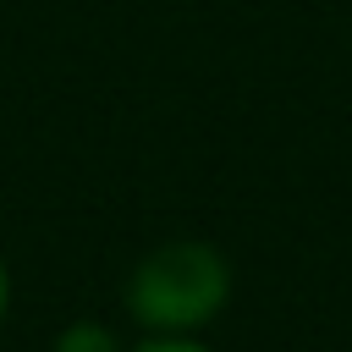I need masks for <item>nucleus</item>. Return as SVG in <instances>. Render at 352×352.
<instances>
[{
    "mask_svg": "<svg viewBox=\"0 0 352 352\" xmlns=\"http://www.w3.org/2000/svg\"><path fill=\"white\" fill-rule=\"evenodd\" d=\"M231 258L204 236L154 242L121 280V314L138 336H204L231 308Z\"/></svg>",
    "mask_w": 352,
    "mask_h": 352,
    "instance_id": "1",
    "label": "nucleus"
},
{
    "mask_svg": "<svg viewBox=\"0 0 352 352\" xmlns=\"http://www.w3.org/2000/svg\"><path fill=\"white\" fill-rule=\"evenodd\" d=\"M11 324V264H6V253H0V330Z\"/></svg>",
    "mask_w": 352,
    "mask_h": 352,
    "instance_id": "4",
    "label": "nucleus"
},
{
    "mask_svg": "<svg viewBox=\"0 0 352 352\" xmlns=\"http://www.w3.org/2000/svg\"><path fill=\"white\" fill-rule=\"evenodd\" d=\"M126 352H214L204 336H138L126 341Z\"/></svg>",
    "mask_w": 352,
    "mask_h": 352,
    "instance_id": "3",
    "label": "nucleus"
},
{
    "mask_svg": "<svg viewBox=\"0 0 352 352\" xmlns=\"http://www.w3.org/2000/svg\"><path fill=\"white\" fill-rule=\"evenodd\" d=\"M50 352H126V336L110 324V319H66L50 341Z\"/></svg>",
    "mask_w": 352,
    "mask_h": 352,
    "instance_id": "2",
    "label": "nucleus"
}]
</instances>
